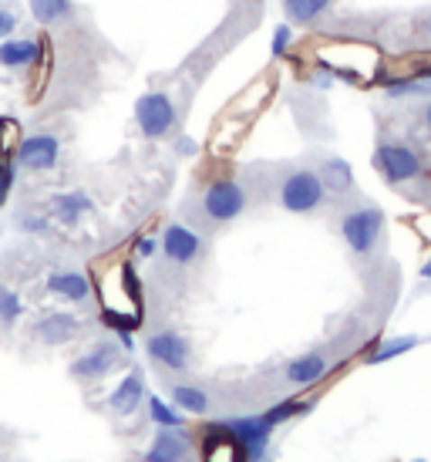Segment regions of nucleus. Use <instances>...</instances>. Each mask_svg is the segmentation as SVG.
<instances>
[{
    "label": "nucleus",
    "instance_id": "f257e3e1",
    "mask_svg": "<svg viewBox=\"0 0 431 462\" xmlns=\"http://www.w3.org/2000/svg\"><path fill=\"white\" fill-rule=\"evenodd\" d=\"M98 300H102V324L118 331H139L142 328V291H139V277L132 263H112L105 270L98 283Z\"/></svg>",
    "mask_w": 431,
    "mask_h": 462
},
{
    "label": "nucleus",
    "instance_id": "f03ea898",
    "mask_svg": "<svg viewBox=\"0 0 431 462\" xmlns=\"http://www.w3.org/2000/svg\"><path fill=\"white\" fill-rule=\"evenodd\" d=\"M317 61L324 65V71L344 78V81H357V85L374 81L381 71V51L374 44H364V41L324 44L317 51Z\"/></svg>",
    "mask_w": 431,
    "mask_h": 462
},
{
    "label": "nucleus",
    "instance_id": "7ed1b4c3",
    "mask_svg": "<svg viewBox=\"0 0 431 462\" xmlns=\"http://www.w3.org/2000/svg\"><path fill=\"white\" fill-rule=\"evenodd\" d=\"M324 196H327V189L320 182V172H314V169H293L280 182V206L287 213H314L324 203Z\"/></svg>",
    "mask_w": 431,
    "mask_h": 462
},
{
    "label": "nucleus",
    "instance_id": "20e7f679",
    "mask_svg": "<svg viewBox=\"0 0 431 462\" xmlns=\"http://www.w3.org/2000/svg\"><path fill=\"white\" fill-rule=\"evenodd\" d=\"M381 233H384V213H381L378 206H357V209H351V213L341 219L344 244L351 246L357 257L374 254Z\"/></svg>",
    "mask_w": 431,
    "mask_h": 462
},
{
    "label": "nucleus",
    "instance_id": "39448f33",
    "mask_svg": "<svg viewBox=\"0 0 431 462\" xmlns=\"http://www.w3.org/2000/svg\"><path fill=\"white\" fill-rule=\"evenodd\" d=\"M374 169H378L384 182H391V186H401V182H411L421 176V155L405 145V142H381L378 152H374Z\"/></svg>",
    "mask_w": 431,
    "mask_h": 462
},
{
    "label": "nucleus",
    "instance_id": "423d86ee",
    "mask_svg": "<svg viewBox=\"0 0 431 462\" xmlns=\"http://www.w3.org/2000/svg\"><path fill=\"white\" fill-rule=\"evenodd\" d=\"M135 122L145 139H165L176 129V105L165 91H145L135 102Z\"/></svg>",
    "mask_w": 431,
    "mask_h": 462
},
{
    "label": "nucleus",
    "instance_id": "0eeeda50",
    "mask_svg": "<svg viewBox=\"0 0 431 462\" xmlns=\"http://www.w3.org/2000/svg\"><path fill=\"white\" fill-rule=\"evenodd\" d=\"M246 209V189L236 180H213L203 193V213L213 223H233Z\"/></svg>",
    "mask_w": 431,
    "mask_h": 462
},
{
    "label": "nucleus",
    "instance_id": "6e6552de",
    "mask_svg": "<svg viewBox=\"0 0 431 462\" xmlns=\"http://www.w3.org/2000/svg\"><path fill=\"white\" fill-rule=\"evenodd\" d=\"M17 166L31 169V172H51L61 159V142L48 135V132H38V135H24L21 145H17Z\"/></svg>",
    "mask_w": 431,
    "mask_h": 462
},
{
    "label": "nucleus",
    "instance_id": "1a4fd4ad",
    "mask_svg": "<svg viewBox=\"0 0 431 462\" xmlns=\"http://www.w3.org/2000/svg\"><path fill=\"white\" fill-rule=\"evenodd\" d=\"M226 425L229 432L236 436V442L243 446V452H246V462H263L273 429L260 415H233V419H226Z\"/></svg>",
    "mask_w": 431,
    "mask_h": 462
},
{
    "label": "nucleus",
    "instance_id": "9d476101",
    "mask_svg": "<svg viewBox=\"0 0 431 462\" xmlns=\"http://www.w3.org/2000/svg\"><path fill=\"white\" fill-rule=\"evenodd\" d=\"M118 365H122V345L102 341V345H95L91 351H85L81 358L71 361V374L81 378V382H98L105 374H112Z\"/></svg>",
    "mask_w": 431,
    "mask_h": 462
},
{
    "label": "nucleus",
    "instance_id": "9b49d317",
    "mask_svg": "<svg viewBox=\"0 0 431 462\" xmlns=\"http://www.w3.org/2000/svg\"><path fill=\"white\" fill-rule=\"evenodd\" d=\"M145 351L155 365H162L169 372H182L189 365V341L179 331H159L145 341Z\"/></svg>",
    "mask_w": 431,
    "mask_h": 462
},
{
    "label": "nucleus",
    "instance_id": "f8f14e48",
    "mask_svg": "<svg viewBox=\"0 0 431 462\" xmlns=\"http://www.w3.org/2000/svg\"><path fill=\"white\" fill-rule=\"evenodd\" d=\"M203 462H246V452L229 432L226 422H213L203 429Z\"/></svg>",
    "mask_w": 431,
    "mask_h": 462
},
{
    "label": "nucleus",
    "instance_id": "ddd939ff",
    "mask_svg": "<svg viewBox=\"0 0 431 462\" xmlns=\"http://www.w3.org/2000/svg\"><path fill=\"white\" fill-rule=\"evenodd\" d=\"M199 250H203V240H199V233L189 230V226L169 223L162 230V254L172 260V263H179V267H189L192 260L199 257Z\"/></svg>",
    "mask_w": 431,
    "mask_h": 462
},
{
    "label": "nucleus",
    "instance_id": "4468645a",
    "mask_svg": "<svg viewBox=\"0 0 431 462\" xmlns=\"http://www.w3.org/2000/svg\"><path fill=\"white\" fill-rule=\"evenodd\" d=\"M78 331H81V321L68 310H51L34 324V337L44 345H68L71 337H78Z\"/></svg>",
    "mask_w": 431,
    "mask_h": 462
},
{
    "label": "nucleus",
    "instance_id": "2eb2a0df",
    "mask_svg": "<svg viewBox=\"0 0 431 462\" xmlns=\"http://www.w3.org/2000/svg\"><path fill=\"white\" fill-rule=\"evenodd\" d=\"M142 398H145V378H142V372L135 368V372H128L118 385H115V392L108 395V409L115 411V415H135V409L142 405Z\"/></svg>",
    "mask_w": 431,
    "mask_h": 462
},
{
    "label": "nucleus",
    "instance_id": "dca6fc26",
    "mask_svg": "<svg viewBox=\"0 0 431 462\" xmlns=\"http://www.w3.org/2000/svg\"><path fill=\"white\" fill-rule=\"evenodd\" d=\"M41 54H44V48H41V41H34V38L0 41V68H14V71H21V68L38 65Z\"/></svg>",
    "mask_w": 431,
    "mask_h": 462
},
{
    "label": "nucleus",
    "instance_id": "f3484780",
    "mask_svg": "<svg viewBox=\"0 0 431 462\" xmlns=\"http://www.w3.org/2000/svg\"><path fill=\"white\" fill-rule=\"evenodd\" d=\"M186 452H189V439L182 436V429H159V436L145 452V462H182Z\"/></svg>",
    "mask_w": 431,
    "mask_h": 462
},
{
    "label": "nucleus",
    "instance_id": "a211bd4d",
    "mask_svg": "<svg viewBox=\"0 0 431 462\" xmlns=\"http://www.w3.org/2000/svg\"><path fill=\"white\" fill-rule=\"evenodd\" d=\"M327 372H330V361L320 351H310V355H300V358H293L287 365V382L297 388H310L317 385Z\"/></svg>",
    "mask_w": 431,
    "mask_h": 462
},
{
    "label": "nucleus",
    "instance_id": "6ab92c4d",
    "mask_svg": "<svg viewBox=\"0 0 431 462\" xmlns=\"http://www.w3.org/2000/svg\"><path fill=\"white\" fill-rule=\"evenodd\" d=\"M95 203H91L88 193H81V189H71V193H58L51 196V217L64 226H75L81 223V217H88Z\"/></svg>",
    "mask_w": 431,
    "mask_h": 462
},
{
    "label": "nucleus",
    "instance_id": "aec40b11",
    "mask_svg": "<svg viewBox=\"0 0 431 462\" xmlns=\"http://www.w3.org/2000/svg\"><path fill=\"white\" fill-rule=\"evenodd\" d=\"M48 291L64 297V300H71V304H81V300H88L95 287H91L88 277L78 273V270H58V273L48 277Z\"/></svg>",
    "mask_w": 431,
    "mask_h": 462
},
{
    "label": "nucleus",
    "instance_id": "412c9836",
    "mask_svg": "<svg viewBox=\"0 0 431 462\" xmlns=\"http://www.w3.org/2000/svg\"><path fill=\"white\" fill-rule=\"evenodd\" d=\"M320 182H324V189L334 196H344L354 189V169L347 159H324V166H320Z\"/></svg>",
    "mask_w": 431,
    "mask_h": 462
},
{
    "label": "nucleus",
    "instance_id": "4be33fe9",
    "mask_svg": "<svg viewBox=\"0 0 431 462\" xmlns=\"http://www.w3.org/2000/svg\"><path fill=\"white\" fill-rule=\"evenodd\" d=\"M334 7V0H283V14L290 24H314Z\"/></svg>",
    "mask_w": 431,
    "mask_h": 462
},
{
    "label": "nucleus",
    "instance_id": "5701e85b",
    "mask_svg": "<svg viewBox=\"0 0 431 462\" xmlns=\"http://www.w3.org/2000/svg\"><path fill=\"white\" fill-rule=\"evenodd\" d=\"M172 405L186 415H206L209 411V395L199 385H176L172 388Z\"/></svg>",
    "mask_w": 431,
    "mask_h": 462
},
{
    "label": "nucleus",
    "instance_id": "b1692460",
    "mask_svg": "<svg viewBox=\"0 0 431 462\" xmlns=\"http://www.w3.org/2000/svg\"><path fill=\"white\" fill-rule=\"evenodd\" d=\"M421 345V337H415V334H405V337H391V341H381L374 351H371L368 365H384V361H391V358H401V355H408L411 347H418Z\"/></svg>",
    "mask_w": 431,
    "mask_h": 462
},
{
    "label": "nucleus",
    "instance_id": "393cba45",
    "mask_svg": "<svg viewBox=\"0 0 431 462\" xmlns=\"http://www.w3.org/2000/svg\"><path fill=\"white\" fill-rule=\"evenodd\" d=\"M314 409V402H297V398H287V402H277L273 409H267L260 419L270 425V429H277V425L290 422V419H300V415H307V411Z\"/></svg>",
    "mask_w": 431,
    "mask_h": 462
},
{
    "label": "nucleus",
    "instance_id": "a878e982",
    "mask_svg": "<svg viewBox=\"0 0 431 462\" xmlns=\"http://www.w3.org/2000/svg\"><path fill=\"white\" fill-rule=\"evenodd\" d=\"M31 14L38 24H58L71 14V0H31Z\"/></svg>",
    "mask_w": 431,
    "mask_h": 462
},
{
    "label": "nucleus",
    "instance_id": "bb28decb",
    "mask_svg": "<svg viewBox=\"0 0 431 462\" xmlns=\"http://www.w3.org/2000/svg\"><path fill=\"white\" fill-rule=\"evenodd\" d=\"M17 145H21V125H17V118L0 116V162H14Z\"/></svg>",
    "mask_w": 431,
    "mask_h": 462
},
{
    "label": "nucleus",
    "instance_id": "cd10ccee",
    "mask_svg": "<svg viewBox=\"0 0 431 462\" xmlns=\"http://www.w3.org/2000/svg\"><path fill=\"white\" fill-rule=\"evenodd\" d=\"M149 415H152V422L159 425V429H182V425H186L182 411H179L176 405L162 402L159 395L149 398Z\"/></svg>",
    "mask_w": 431,
    "mask_h": 462
},
{
    "label": "nucleus",
    "instance_id": "c85d7f7f",
    "mask_svg": "<svg viewBox=\"0 0 431 462\" xmlns=\"http://www.w3.org/2000/svg\"><path fill=\"white\" fill-rule=\"evenodd\" d=\"M270 91H273V81H270V78H260V81H253V85L240 95L236 112H256V108L263 105V98H270Z\"/></svg>",
    "mask_w": 431,
    "mask_h": 462
},
{
    "label": "nucleus",
    "instance_id": "c756f323",
    "mask_svg": "<svg viewBox=\"0 0 431 462\" xmlns=\"http://www.w3.org/2000/svg\"><path fill=\"white\" fill-rule=\"evenodd\" d=\"M243 129H246L243 122H236V118H226V122L213 132V142H209V145H213V152H226V149H233V142L240 139Z\"/></svg>",
    "mask_w": 431,
    "mask_h": 462
},
{
    "label": "nucleus",
    "instance_id": "7c9ffc66",
    "mask_svg": "<svg viewBox=\"0 0 431 462\" xmlns=\"http://www.w3.org/2000/svg\"><path fill=\"white\" fill-rule=\"evenodd\" d=\"M21 314H24V304H21V297L14 294V291H7V287H0V321L11 328V324L21 321Z\"/></svg>",
    "mask_w": 431,
    "mask_h": 462
},
{
    "label": "nucleus",
    "instance_id": "2f4dec72",
    "mask_svg": "<svg viewBox=\"0 0 431 462\" xmlns=\"http://www.w3.org/2000/svg\"><path fill=\"white\" fill-rule=\"evenodd\" d=\"M293 44V31L290 24H280L277 31H273V44H270V51H273V58H283V54L290 51Z\"/></svg>",
    "mask_w": 431,
    "mask_h": 462
},
{
    "label": "nucleus",
    "instance_id": "473e14b6",
    "mask_svg": "<svg viewBox=\"0 0 431 462\" xmlns=\"http://www.w3.org/2000/svg\"><path fill=\"white\" fill-rule=\"evenodd\" d=\"M14 189V162H0V209L7 206Z\"/></svg>",
    "mask_w": 431,
    "mask_h": 462
},
{
    "label": "nucleus",
    "instance_id": "72a5a7b5",
    "mask_svg": "<svg viewBox=\"0 0 431 462\" xmlns=\"http://www.w3.org/2000/svg\"><path fill=\"white\" fill-rule=\"evenodd\" d=\"M14 31H17V17H14L11 11H4V7H0V41L14 38Z\"/></svg>",
    "mask_w": 431,
    "mask_h": 462
},
{
    "label": "nucleus",
    "instance_id": "f704fd0d",
    "mask_svg": "<svg viewBox=\"0 0 431 462\" xmlns=\"http://www.w3.org/2000/svg\"><path fill=\"white\" fill-rule=\"evenodd\" d=\"M21 230H27V233H48V219L44 217H21Z\"/></svg>",
    "mask_w": 431,
    "mask_h": 462
},
{
    "label": "nucleus",
    "instance_id": "c9c22d12",
    "mask_svg": "<svg viewBox=\"0 0 431 462\" xmlns=\"http://www.w3.org/2000/svg\"><path fill=\"white\" fill-rule=\"evenodd\" d=\"M155 236H139V244H135V254H139L142 260H149L155 254Z\"/></svg>",
    "mask_w": 431,
    "mask_h": 462
},
{
    "label": "nucleus",
    "instance_id": "e433bc0d",
    "mask_svg": "<svg viewBox=\"0 0 431 462\" xmlns=\"http://www.w3.org/2000/svg\"><path fill=\"white\" fill-rule=\"evenodd\" d=\"M415 31H418L425 41H431V14H428V17H421L418 24H415Z\"/></svg>",
    "mask_w": 431,
    "mask_h": 462
},
{
    "label": "nucleus",
    "instance_id": "4c0bfd02",
    "mask_svg": "<svg viewBox=\"0 0 431 462\" xmlns=\"http://www.w3.org/2000/svg\"><path fill=\"white\" fill-rule=\"evenodd\" d=\"M179 152H182V155H196V142H192V139H179Z\"/></svg>",
    "mask_w": 431,
    "mask_h": 462
},
{
    "label": "nucleus",
    "instance_id": "58836bf2",
    "mask_svg": "<svg viewBox=\"0 0 431 462\" xmlns=\"http://www.w3.org/2000/svg\"><path fill=\"white\" fill-rule=\"evenodd\" d=\"M421 277H425V281H431V257L425 260V267H421Z\"/></svg>",
    "mask_w": 431,
    "mask_h": 462
},
{
    "label": "nucleus",
    "instance_id": "ea45409f",
    "mask_svg": "<svg viewBox=\"0 0 431 462\" xmlns=\"http://www.w3.org/2000/svg\"><path fill=\"white\" fill-rule=\"evenodd\" d=\"M425 125H428V129H431V102L425 105Z\"/></svg>",
    "mask_w": 431,
    "mask_h": 462
},
{
    "label": "nucleus",
    "instance_id": "a19ab883",
    "mask_svg": "<svg viewBox=\"0 0 431 462\" xmlns=\"http://www.w3.org/2000/svg\"><path fill=\"white\" fill-rule=\"evenodd\" d=\"M415 462H425V459H415Z\"/></svg>",
    "mask_w": 431,
    "mask_h": 462
}]
</instances>
